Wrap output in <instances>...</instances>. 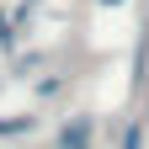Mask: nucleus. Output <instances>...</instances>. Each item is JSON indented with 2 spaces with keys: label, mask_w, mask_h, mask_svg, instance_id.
Masks as SVG:
<instances>
[{
  "label": "nucleus",
  "mask_w": 149,
  "mask_h": 149,
  "mask_svg": "<svg viewBox=\"0 0 149 149\" xmlns=\"http://www.w3.org/2000/svg\"><path fill=\"white\" fill-rule=\"evenodd\" d=\"M101 6H117V0H101Z\"/></svg>",
  "instance_id": "obj_2"
},
{
  "label": "nucleus",
  "mask_w": 149,
  "mask_h": 149,
  "mask_svg": "<svg viewBox=\"0 0 149 149\" xmlns=\"http://www.w3.org/2000/svg\"><path fill=\"white\" fill-rule=\"evenodd\" d=\"M85 144H91V117H74L59 133V149H85Z\"/></svg>",
  "instance_id": "obj_1"
}]
</instances>
